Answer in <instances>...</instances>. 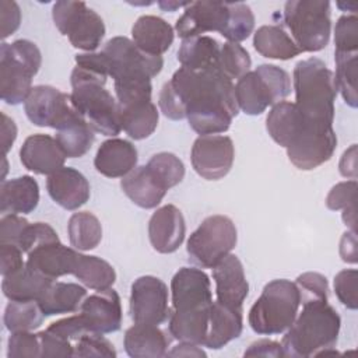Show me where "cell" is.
<instances>
[{"instance_id": "e575fe53", "label": "cell", "mask_w": 358, "mask_h": 358, "mask_svg": "<svg viewBox=\"0 0 358 358\" xmlns=\"http://www.w3.org/2000/svg\"><path fill=\"white\" fill-rule=\"evenodd\" d=\"M253 46L262 56L277 60H289L302 53L292 38L278 25L257 28L253 35Z\"/></svg>"}, {"instance_id": "7bdbcfd3", "label": "cell", "mask_w": 358, "mask_h": 358, "mask_svg": "<svg viewBox=\"0 0 358 358\" xmlns=\"http://www.w3.org/2000/svg\"><path fill=\"white\" fill-rule=\"evenodd\" d=\"M113 344L101 333H85L74 343V357H116Z\"/></svg>"}, {"instance_id": "4316f807", "label": "cell", "mask_w": 358, "mask_h": 358, "mask_svg": "<svg viewBox=\"0 0 358 358\" xmlns=\"http://www.w3.org/2000/svg\"><path fill=\"white\" fill-rule=\"evenodd\" d=\"M173 28L161 17L141 15L131 28V41L143 52L161 56L173 43Z\"/></svg>"}, {"instance_id": "f6af8a7d", "label": "cell", "mask_w": 358, "mask_h": 358, "mask_svg": "<svg viewBox=\"0 0 358 358\" xmlns=\"http://www.w3.org/2000/svg\"><path fill=\"white\" fill-rule=\"evenodd\" d=\"M334 292L338 301L348 309L358 308V271L355 268H345L334 277Z\"/></svg>"}, {"instance_id": "ab89813d", "label": "cell", "mask_w": 358, "mask_h": 358, "mask_svg": "<svg viewBox=\"0 0 358 358\" xmlns=\"http://www.w3.org/2000/svg\"><path fill=\"white\" fill-rule=\"evenodd\" d=\"M147 168L165 190L180 183L185 176V165L182 159L172 152L154 154L147 162Z\"/></svg>"}, {"instance_id": "ee69618b", "label": "cell", "mask_w": 358, "mask_h": 358, "mask_svg": "<svg viewBox=\"0 0 358 358\" xmlns=\"http://www.w3.org/2000/svg\"><path fill=\"white\" fill-rule=\"evenodd\" d=\"M334 52H358V17L341 15L334 28Z\"/></svg>"}, {"instance_id": "1f68e13d", "label": "cell", "mask_w": 358, "mask_h": 358, "mask_svg": "<svg viewBox=\"0 0 358 358\" xmlns=\"http://www.w3.org/2000/svg\"><path fill=\"white\" fill-rule=\"evenodd\" d=\"M221 45L208 35L193 36L182 41L178 50V60L182 67L203 71L218 70Z\"/></svg>"}, {"instance_id": "7dc6e473", "label": "cell", "mask_w": 358, "mask_h": 358, "mask_svg": "<svg viewBox=\"0 0 358 358\" xmlns=\"http://www.w3.org/2000/svg\"><path fill=\"white\" fill-rule=\"evenodd\" d=\"M60 241L56 231L46 222H34L28 224L25 229L21 234V238L18 241V248L24 253H29L32 249H35L39 245L48 243V242H56Z\"/></svg>"}, {"instance_id": "f546056e", "label": "cell", "mask_w": 358, "mask_h": 358, "mask_svg": "<svg viewBox=\"0 0 358 358\" xmlns=\"http://www.w3.org/2000/svg\"><path fill=\"white\" fill-rule=\"evenodd\" d=\"M120 187L136 206L145 210L155 208L168 192L150 172L147 165L136 166L131 172L123 176Z\"/></svg>"}, {"instance_id": "d6986e66", "label": "cell", "mask_w": 358, "mask_h": 358, "mask_svg": "<svg viewBox=\"0 0 358 358\" xmlns=\"http://www.w3.org/2000/svg\"><path fill=\"white\" fill-rule=\"evenodd\" d=\"M211 270L215 281V301L227 306L242 308L249 294V284L238 256L227 255Z\"/></svg>"}, {"instance_id": "8d00e7d4", "label": "cell", "mask_w": 358, "mask_h": 358, "mask_svg": "<svg viewBox=\"0 0 358 358\" xmlns=\"http://www.w3.org/2000/svg\"><path fill=\"white\" fill-rule=\"evenodd\" d=\"M70 245L77 250H92L102 239L99 220L90 211L74 213L67 224Z\"/></svg>"}, {"instance_id": "ac0fdd59", "label": "cell", "mask_w": 358, "mask_h": 358, "mask_svg": "<svg viewBox=\"0 0 358 358\" xmlns=\"http://www.w3.org/2000/svg\"><path fill=\"white\" fill-rule=\"evenodd\" d=\"M186 224L182 211L173 204H165L151 215L148 221V238L151 246L159 253H173L183 243Z\"/></svg>"}, {"instance_id": "3957f363", "label": "cell", "mask_w": 358, "mask_h": 358, "mask_svg": "<svg viewBox=\"0 0 358 358\" xmlns=\"http://www.w3.org/2000/svg\"><path fill=\"white\" fill-rule=\"evenodd\" d=\"M295 106L308 131L333 133L337 87L333 71L317 57L301 60L294 67Z\"/></svg>"}, {"instance_id": "6f0895ef", "label": "cell", "mask_w": 358, "mask_h": 358, "mask_svg": "<svg viewBox=\"0 0 358 358\" xmlns=\"http://www.w3.org/2000/svg\"><path fill=\"white\" fill-rule=\"evenodd\" d=\"M340 256L345 263H357V236L355 231L345 232L340 242Z\"/></svg>"}, {"instance_id": "60d3db41", "label": "cell", "mask_w": 358, "mask_h": 358, "mask_svg": "<svg viewBox=\"0 0 358 358\" xmlns=\"http://www.w3.org/2000/svg\"><path fill=\"white\" fill-rule=\"evenodd\" d=\"M229 22L222 34L228 42L239 43L250 36L255 28V15L252 8L246 3L228 1Z\"/></svg>"}, {"instance_id": "ba28073f", "label": "cell", "mask_w": 358, "mask_h": 358, "mask_svg": "<svg viewBox=\"0 0 358 358\" xmlns=\"http://www.w3.org/2000/svg\"><path fill=\"white\" fill-rule=\"evenodd\" d=\"M291 94L288 73L274 64H260L248 71L235 85V98L239 110L246 115H262L268 106L281 102Z\"/></svg>"}, {"instance_id": "f907efd6", "label": "cell", "mask_w": 358, "mask_h": 358, "mask_svg": "<svg viewBox=\"0 0 358 358\" xmlns=\"http://www.w3.org/2000/svg\"><path fill=\"white\" fill-rule=\"evenodd\" d=\"M46 330L59 336V337H62V338H64V340L71 341V343H76L83 334L90 333L87 330V327L84 324V320H83L80 313L53 322L48 326Z\"/></svg>"}, {"instance_id": "836d02e7", "label": "cell", "mask_w": 358, "mask_h": 358, "mask_svg": "<svg viewBox=\"0 0 358 358\" xmlns=\"http://www.w3.org/2000/svg\"><path fill=\"white\" fill-rule=\"evenodd\" d=\"M52 282L53 280L25 263L20 270L3 277L1 289L10 301H38Z\"/></svg>"}, {"instance_id": "f35d334b", "label": "cell", "mask_w": 358, "mask_h": 358, "mask_svg": "<svg viewBox=\"0 0 358 358\" xmlns=\"http://www.w3.org/2000/svg\"><path fill=\"white\" fill-rule=\"evenodd\" d=\"M43 317L36 301H10L4 310V324L11 333L32 331L43 323Z\"/></svg>"}, {"instance_id": "d590c367", "label": "cell", "mask_w": 358, "mask_h": 358, "mask_svg": "<svg viewBox=\"0 0 358 358\" xmlns=\"http://www.w3.org/2000/svg\"><path fill=\"white\" fill-rule=\"evenodd\" d=\"M73 275L87 288L102 291L112 288L116 281L115 268L103 259L88 255H78Z\"/></svg>"}, {"instance_id": "bcb514c9", "label": "cell", "mask_w": 358, "mask_h": 358, "mask_svg": "<svg viewBox=\"0 0 358 358\" xmlns=\"http://www.w3.org/2000/svg\"><path fill=\"white\" fill-rule=\"evenodd\" d=\"M8 358H34L41 357V344L38 333L14 331L11 333L7 344Z\"/></svg>"}, {"instance_id": "5b68a950", "label": "cell", "mask_w": 358, "mask_h": 358, "mask_svg": "<svg viewBox=\"0 0 358 358\" xmlns=\"http://www.w3.org/2000/svg\"><path fill=\"white\" fill-rule=\"evenodd\" d=\"M106 76L76 66L71 71L70 94L74 108L87 119L94 131L117 136L122 130L117 101L105 88Z\"/></svg>"}, {"instance_id": "cb8c5ba5", "label": "cell", "mask_w": 358, "mask_h": 358, "mask_svg": "<svg viewBox=\"0 0 358 358\" xmlns=\"http://www.w3.org/2000/svg\"><path fill=\"white\" fill-rule=\"evenodd\" d=\"M136 147L123 138L105 140L95 155V169L106 178H123L137 165Z\"/></svg>"}, {"instance_id": "d4e9b609", "label": "cell", "mask_w": 358, "mask_h": 358, "mask_svg": "<svg viewBox=\"0 0 358 358\" xmlns=\"http://www.w3.org/2000/svg\"><path fill=\"white\" fill-rule=\"evenodd\" d=\"M243 329L242 308H232L213 301L208 319V330L204 347L220 350L229 341L238 338Z\"/></svg>"}, {"instance_id": "681fc988", "label": "cell", "mask_w": 358, "mask_h": 358, "mask_svg": "<svg viewBox=\"0 0 358 358\" xmlns=\"http://www.w3.org/2000/svg\"><path fill=\"white\" fill-rule=\"evenodd\" d=\"M357 180L351 179L347 182H340L331 187L326 197V206L329 210H345L355 207L357 200Z\"/></svg>"}, {"instance_id": "b9f144b4", "label": "cell", "mask_w": 358, "mask_h": 358, "mask_svg": "<svg viewBox=\"0 0 358 358\" xmlns=\"http://www.w3.org/2000/svg\"><path fill=\"white\" fill-rule=\"evenodd\" d=\"M252 60L245 48L235 42H225L221 46L218 70L229 80H239L248 71H250Z\"/></svg>"}, {"instance_id": "74e56055", "label": "cell", "mask_w": 358, "mask_h": 358, "mask_svg": "<svg viewBox=\"0 0 358 358\" xmlns=\"http://www.w3.org/2000/svg\"><path fill=\"white\" fill-rule=\"evenodd\" d=\"M336 87L344 102L351 108L358 105L357 78H358V52H334Z\"/></svg>"}, {"instance_id": "484cf974", "label": "cell", "mask_w": 358, "mask_h": 358, "mask_svg": "<svg viewBox=\"0 0 358 358\" xmlns=\"http://www.w3.org/2000/svg\"><path fill=\"white\" fill-rule=\"evenodd\" d=\"M171 338L157 324L134 323L124 333L123 345L133 358L165 357Z\"/></svg>"}, {"instance_id": "7402d4cb", "label": "cell", "mask_w": 358, "mask_h": 358, "mask_svg": "<svg viewBox=\"0 0 358 358\" xmlns=\"http://www.w3.org/2000/svg\"><path fill=\"white\" fill-rule=\"evenodd\" d=\"M78 255L80 252L77 249L64 246L60 241L48 242L28 253L27 264L55 281L59 277L74 273Z\"/></svg>"}, {"instance_id": "c3c4849f", "label": "cell", "mask_w": 358, "mask_h": 358, "mask_svg": "<svg viewBox=\"0 0 358 358\" xmlns=\"http://www.w3.org/2000/svg\"><path fill=\"white\" fill-rule=\"evenodd\" d=\"M299 294H301V302L308 299H326L329 294V284L327 278L319 273L308 271L301 275H298L295 281Z\"/></svg>"}, {"instance_id": "5bb4252c", "label": "cell", "mask_w": 358, "mask_h": 358, "mask_svg": "<svg viewBox=\"0 0 358 358\" xmlns=\"http://www.w3.org/2000/svg\"><path fill=\"white\" fill-rule=\"evenodd\" d=\"M235 158L231 137L222 134L199 136L192 147L193 169L207 180H218L228 175Z\"/></svg>"}, {"instance_id": "f5cc1de1", "label": "cell", "mask_w": 358, "mask_h": 358, "mask_svg": "<svg viewBox=\"0 0 358 358\" xmlns=\"http://www.w3.org/2000/svg\"><path fill=\"white\" fill-rule=\"evenodd\" d=\"M29 222L18 214H6L0 221V243H13L18 246L22 231Z\"/></svg>"}, {"instance_id": "91938a15", "label": "cell", "mask_w": 358, "mask_h": 358, "mask_svg": "<svg viewBox=\"0 0 358 358\" xmlns=\"http://www.w3.org/2000/svg\"><path fill=\"white\" fill-rule=\"evenodd\" d=\"M3 117V123H1V144H3V150H4V157L7 155V152L10 151V148L13 147V143L17 137V126L14 123L13 119H10L6 113H1Z\"/></svg>"}, {"instance_id": "4fadbf2b", "label": "cell", "mask_w": 358, "mask_h": 358, "mask_svg": "<svg viewBox=\"0 0 358 358\" xmlns=\"http://www.w3.org/2000/svg\"><path fill=\"white\" fill-rule=\"evenodd\" d=\"M130 316L134 323L161 324L169 319L166 284L154 275L134 280L130 289Z\"/></svg>"}, {"instance_id": "2e32d148", "label": "cell", "mask_w": 358, "mask_h": 358, "mask_svg": "<svg viewBox=\"0 0 358 358\" xmlns=\"http://www.w3.org/2000/svg\"><path fill=\"white\" fill-rule=\"evenodd\" d=\"M229 22L228 1H190L178 18L175 29L182 39L206 32H225Z\"/></svg>"}, {"instance_id": "6da1fadb", "label": "cell", "mask_w": 358, "mask_h": 358, "mask_svg": "<svg viewBox=\"0 0 358 358\" xmlns=\"http://www.w3.org/2000/svg\"><path fill=\"white\" fill-rule=\"evenodd\" d=\"M158 105L168 119L186 117L200 136L227 131L239 113L235 85L220 70L178 69L162 85Z\"/></svg>"}, {"instance_id": "ffe728a7", "label": "cell", "mask_w": 358, "mask_h": 358, "mask_svg": "<svg viewBox=\"0 0 358 358\" xmlns=\"http://www.w3.org/2000/svg\"><path fill=\"white\" fill-rule=\"evenodd\" d=\"M66 155L55 137L49 134H32L20 148L21 164L38 175H50L64 166Z\"/></svg>"}, {"instance_id": "9a60e30c", "label": "cell", "mask_w": 358, "mask_h": 358, "mask_svg": "<svg viewBox=\"0 0 358 358\" xmlns=\"http://www.w3.org/2000/svg\"><path fill=\"white\" fill-rule=\"evenodd\" d=\"M74 109L70 94L50 85H35L24 102L27 117L39 127L56 129Z\"/></svg>"}, {"instance_id": "83f0119b", "label": "cell", "mask_w": 358, "mask_h": 358, "mask_svg": "<svg viewBox=\"0 0 358 358\" xmlns=\"http://www.w3.org/2000/svg\"><path fill=\"white\" fill-rule=\"evenodd\" d=\"M39 203L38 182L22 175L10 180H3L0 186V211L6 214H29Z\"/></svg>"}, {"instance_id": "8fae6325", "label": "cell", "mask_w": 358, "mask_h": 358, "mask_svg": "<svg viewBox=\"0 0 358 358\" xmlns=\"http://www.w3.org/2000/svg\"><path fill=\"white\" fill-rule=\"evenodd\" d=\"M52 17L59 32L66 35L74 48L88 53L94 52L105 36L103 20L84 1H56Z\"/></svg>"}, {"instance_id": "d6a6232c", "label": "cell", "mask_w": 358, "mask_h": 358, "mask_svg": "<svg viewBox=\"0 0 358 358\" xmlns=\"http://www.w3.org/2000/svg\"><path fill=\"white\" fill-rule=\"evenodd\" d=\"M87 296V289L76 282L53 281L36 301L45 316L77 312Z\"/></svg>"}, {"instance_id": "db71d44e", "label": "cell", "mask_w": 358, "mask_h": 358, "mask_svg": "<svg viewBox=\"0 0 358 358\" xmlns=\"http://www.w3.org/2000/svg\"><path fill=\"white\" fill-rule=\"evenodd\" d=\"M0 21H1V38L6 39L14 34L21 24V10L15 1H0Z\"/></svg>"}, {"instance_id": "94428289", "label": "cell", "mask_w": 358, "mask_h": 358, "mask_svg": "<svg viewBox=\"0 0 358 358\" xmlns=\"http://www.w3.org/2000/svg\"><path fill=\"white\" fill-rule=\"evenodd\" d=\"M168 357H207V354L200 348L197 344L192 343H183L180 341L176 347H173L171 351L166 352Z\"/></svg>"}, {"instance_id": "30bf717a", "label": "cell", "mask_w": 358, "mask_h": 358, "mask_svg": "<svg viewBox=\"0 0 358 358\" xmlns=\"http://www.w3.org/2000/svg\"><path fill=\"white\" fill-rule=\"evenodd\" d=\"M238 232L234 221L221 214L207 217L189 236V262L200 268H213L236 246Z\"/></svg>"}, {"instance_id": "7c38bea8", "label": "cell", "mask_w": 358, "mask_h": 358, "mask_svg": "<svg viewBox=\"0 0 358 358\" xmlns=\"http://www.w3.org/2000/svg\"><path fill=\"white\" fill-rule=\"evenodd\" d=\"M108 76L113 83L130 80H151L164 67L162 56H152L143 52L126 36L109 39L101 50Z\"/></svg>"}, {"instance_id": "e0dca14e", "label": "cell", "mask_w": 358, "mask_h": 358, "mask_svg": "<svg viewBox=\"0 0 358 358\" xmlns=\"http://www.w3.org/2000/svg\"><path fill=\"white\" fill-rule=\"evenodd\" d=\"M80 315L90 333H115L122 327L123 319L120 296L112 288L96 291L85 296Z\"/></svg>"}, {"instance_id": "816d5d0a", "label": "cell", "mask_w": 358, "mask_h": 358, "mask_svg": "<svg viewBox=\"0 0 358 358\" xmlns=\"http://www.w3.org/2000/svg\"><path fill=\"white\" fill-rule=\"evenodd\" d=\"M41 357H74V345L71 341L64 340L48 330L39 331Z\"/></svg>"}, {"instance_id": "9c48e42d", "label": "cell", "mask_w": 358, "mask_h": 358, "mask_svg": "<svg viewBox=\"0 0 358 358\" xmlns=\"http://www.w3.org/2000/svg\"><path fill=\"white\" fill-rule=\"evenodd\" d=\"M326 0H289L284 6V22L301 52H319L329 45L331 20Z\"/></svg>"}, {"instance_id": "680465c9", "label": "cell", "mask_w": 358, "mask_h": 358, "mask_svg": "<svg viewBox=\"0 0 358 358\" xmlns=\"http://www.w3.org/2000/svg\"><path fill=\"white\" fill-rule=\"evenodd\" d=\"M340 173L345 178L355 179L357 178V145L352 144L341 157L340 164Z\"/></svg>"}, {"instance_id": "11a10c76", "label": "cell", "mask_w": 358, "mask_h": 358, "mask_svg": "<svg viewBox=\"0 0 358 358\" xmlns=\"http://www.w3.org/2000/svg\"><path fill=\"white\" fill-rule=\"evenodd\" d=\"M22 250L13 243H0V273L3 277L20 270L25 263Z\"/></svg>"}, {"instance_id": "9f6ffc18", "label": "cell", "mask_w": 358, "mask_h": 358, "mask_svg": "<svg viewBox=\"0 0 358 358\" xmlns=\"http://www.w3.org/2000/svg\"><path fill=\"white\" fill-rule=\"evenodd\" d=\"M245 357H284L281 343L273 340H257L245 351Z\"/></svg>"}, {"instance_id": "44dd1931", "label": "cell", "mask_w": 358, "mask_h": 358, "mask_svg": "<svg viewBox=\"0 0 358 358\" xmlns=\"http://www.w3.org/2000/svg\"><path fill=\"white\" fill-rule=\"evenodd\" d=\"M46 189L52 200L69 211L83 207L91 194L87 178L70 166H63L48 175Z\"/></svg>"}, {"instance_id": "f1b7e54d", "label": "cell", "mask_w": 358, "mask_h": 358, "mask_svg": "<svg viewBox=\"0 0 358 358\" xmlns=\"http://www.w3.org/2000/svg\"><path fill=\"white\" fill-rule=\"evenodd\" d=\"M55 130V138L67 158H80L85 155L95 140L94 129L77 109H74Z\"/></svg>"}, {"instance_id": "7a4b0ae2", "label": "cell", "mask_w": 358, "mask_h": 358, "mask_svg": "<svg viewBox=\"0 0 358 358\" xmlns=\"http://www.w3.org/2000/svg\"><path fill=\"white\" fill-rule=\"evenodd\" d=\"M171 292L169 334L178 341L203 345L213 305L208 275L201 268L182 267L172 277Z\"/></svg>"}, {"instance_id": "52a82bcc", "label": "cell", "mask_w": 358, "mask_h": 358, "mask_svg": "<svg viewBox=\"0 0 358 358\" xmlns=\"http://www.w3.org/2000/svg\"><path fill=\"white\" fill-rule=\"evenodd\" d=\"M42 63L41 50L27 39L0 46V95L8 105L25 102L32 87V78Z\"/></svg>"}, {"instance_id": "8992f818", "label": "cell", "mask_w": 358, "mask_h": 358, "mask_svg": "<svg viewBox=\"0 0 358 358\" xmlns=\"http://www.w3.org/2000/svg\"><path fill=\"white\" fill-rule=\"evenodd\" d=\"M299 305L301 294L295 282L285 278L273 280L252 305L248 322L257 334H281L294 323Z\"/></svg>"}, {"instance_id": "603a6c76", "label": "cell", "mask_w": 358, "mask_h": 358, "mask_svg": "<svg viewBox=\"0 0 358 358\" xmlns=\"http://www.w3.org/2000/svg\"><path fill=\"white\" fill-rule=\"evenodd\" d=\"M117 106L122 130H124L130 138L143 140L155 131L159 115L151 96L117 102Z\"/></svg>"}, {"instance_id": "6125c7cd", "label": "cell", "mask_w": 358, "mask_h": 358, "mask_svg": "<svg viewBox=\"0 0 358 358\" xmlns=\"http://www.w3.org/2000/svg\"><path fill=\"white\" fill-rule=\"evenodd\" d=\"M190 4V1H173V0H166V1H158V6L164 10V11H175L180 7H187Z\"/></svg>"}, {"instance_id": "277c9868", "label": "cell", "mask_w": 358, "mask_h": 358, "mask_svg": "<svg viewBox=\"0 0 358 358\" xmlns=\"http://www.w3.org/2000/svg\"><path fill=\"white\" fill-rule=\"evenodd\" d=\"M302 310L281 340L284 357L305 358L333 351L337 344L341 319L326 299L301 302Z\"/></svg>"}, {"instance_id": "4dcf8cb0", "label": "cell", "mask_w": 358, "mask_h": 358, "mask_svg": "<svg viewBox=\"0 0 358 358\" xmlns=\"http://www.w3.org/2000/svg\"><path fill=\"white\" fill-rule=\"evenodd\" d=\"M266 129L270 137L281 147L287 148L305 130L301 115L294 102L281 101L273 105L266 119Z\"/></svg>"}]
</instances>
